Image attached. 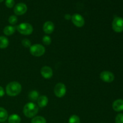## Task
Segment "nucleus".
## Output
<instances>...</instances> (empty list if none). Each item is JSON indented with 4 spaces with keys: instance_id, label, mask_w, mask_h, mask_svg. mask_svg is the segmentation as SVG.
I'll return each instance as SVG.
<instances>
[{
    "instance_id": "1",
    "label": "nucleus",
    "mask_w": 123,
    "mask_h": 123,
    "mask_svg": "<svg viewBox=\"0 0 123 123\" xmlns=\"http://www.w3.org/2000/svg\"><path fill=\"white\" fill-rule=\"evenodd\" d=\"M22 91V86L18 82L13 81L7 85L6 92L10 97H15L19 95Z\"/></svg>"
},
{
    "instance_id": "2",
    "label": "nucleus",
    "mask_w": 123,
    "mask_h": 123,
    "mask_svg": "<svg viewBox=\"0 0 123 123\" xmlns=\"http://www.w3.org/2000/svg\"><path fill=\"white\" fill-rule=\"evenodd\" d=\"M38 112V106L33 102L26 103L23 108V113L26 117L31 118L36 116Z\"/></svg>"
},
{
    "instance_id": "3",
    "label": "nucleus",
    "mask_w": 123,
    "mask_h": 123,
    "mask_svg": "<svg viewBox=\"0 0 123 123\" xmlns=\"http://www.w3.org/2000/svg\"><path fill=\"white\" fill-rule=\"evenodd\" d=\"M17 30L20 34L29 36L33 32V26L27 22H23L17 26Z\"/></svg>"
},
{
    "instance_id": "4",
    "label": "nucleus",
    "mask_w": 123,
    "mask_h": 123,
    "mask_svg": "<svg viewBox=\"0 0 123 123\" xmlns=\"http://www.w3.org/2000/svg\"><path fill=\"white\" fill-rule=\"evenodd\" d=\"M46 49L43 45L40 44H35L31 45L30 48V54L36 57H40L45 53Z\"/></svg>"
},
{
    "instance_id": "5",
    "label": "nucleus",
    "mask_w": 123,
    "mask_h": 123,
    "mask_svg": "<svg viewBox=\"0 0 123 123\" xmlns=\"http://www.w3.org/2000/svg\"><path fill=\"white\" fill-rule=\"evenodd\" d=\"M112 29L115 32H121L123 31V18L117 16L114 18L112 24Z\"/></svg>"
},
{
    "instance_id": "6",
    "label": "nucleus",
    "mask_w": 123,
    "mask_h": 123,
    "mask_svg": "<svg viewBox=\"0 0 123 123\" xmlns=\"http://www.w3.org/2000/svg\"><path fill=\"white\" fill-rule=\"evenodd\" d=\"M66 86L63 83H58L54 88V94L58 98L63 97L66 95Z\"/></svg>"
},
{
    "instance_id": "7",
    "label": "nucleus",
    "mask_w": 123,
    "mask_h": 123,
    "mask_svg": "<svg viewBox=\"0 0 123 123\" xmlns=\"http://www.w3.org/2000/svg\"><path fill=\"white\" fill-rule=\"evenodd\" d=\"M72 22L77 27H82L85 25V19L84 17L80 14L78 13H75L72 16Z\"/></svg>"
},
{
    "instance_id": "8",
    "label": "nucleus",
    "mask_w": 123,
    "mask_h": 123,
    "mask_svg": "<svg viewBox=\"0 0 123 123\" xmlns=\"http://www.w3.org/2000/svg\"><path fill=\"white\" fill-rule=\"evenodd\" d=\"M100 78L103 82L106 83L112 82L115 79V76L109 71H103L100 74Z\"/></svg>"
},
{
    "instance_id": "9",
    "label": "nucleus",
    "mask_w": 123,
    "mask_h": 123,
    "mask_svg": "<svg viewBox=\"0 0 123 123\" xmlns=\"http://www.w3.org/2000/svg\"><path fill=\"white\" fill-rule=\"evenodd\" d=\"M27 6L25 3L19 2L14 6L13 11H14V13L16 15L21 16L25 14L27 12Z\"/></svg>"
},
{
    "instance_id": "10",
    "label": "nucleus",
    "mask_w": 123,
    "mask_h": 123,
    "mask_svg": "<svg viewBox=\"0 0 123 123\" xmlns=\"http://www.w3.org/2000/svg\"><path fill=\"white\" fill-rule=\"evenodd\" d=\"M41 75L44 79H50L53 76V70L49 66H45L42 67L40 70Z\"/></svg>"
},
{
    "instance_id": "11",
    "label": "nucleus",
    "mask_w": 123,
    "mask_h": 123,
    "mask_svg": "<svg viewBox=\"0 0 123 123\" xmlns=\"http://www.w3.org/2000/svg\"><path fill=\"white\" fill-rule=\"evenodd\" d=\"M55 29V25L51 21H46L44 22L43 26V30L44 33L46 34H50L53 32Z\"/></svg>"
},
{
    "instance_id": "12",
    "label": "nucleus",
    "mask_w": 123,
    "mask_h": 123,
    "mask_svg": "<svg viewBox=\"0 0 123 123\" xmlns=\"http://www.w3.org/2000/svg\"><path fill=\"white\" fill-rule=\"evenodd\" d=\"M112 108L115 111L121 112L123 111V100L117 99L112 103Z\"/></svg>"
},
{
    "instance_id": "13",
    "label": "nucleus",
    "mask_w": 123,
    "mask_h": 123,
    "mask_svg": "<svg viewBox=\"0 0 123 123\" xmlns=\"http://www.w3.org/2000/svg\"><path fill=\"white\" fill-rule=\"evenodd\" d=\"M37 105H38V106L39 108H44L47 106L48 103V98L47 96L43 95V96H39V97L37 99Z\"/></svg>"
},
{
    "instance_id": "14",
    "label": "nucleus",
    "mask_w": 123,
    "mask_h": 123,
    "mask_svg": "<svg viewBox=\"0 0 123 123\" xmlns=\"http://www.w3.org/2000/svg\"><path fill=\"white\" fill-rule=\"evenodd\" d=\"M8 123H20L21 121V118L19 115L16 114H13L10 115L8 117Z\"/></svg>"
},
{
    "instance_id": "15",
    "label": "nucleus",
    "mask_w": 123,
    "mask_h": 123,
    "mask_svg": "<svg viewBox=\"0 0 123 123\" xmlns=\"http://www.w3.org/2000/svg\"><path fill=\"white\" fill-rule=\"evenodd\" d=\"M8 115L7 110L4 108L0 107V123H4L8 119Z\"/></svg>"
},
{
    "instance_id": "16",
    "label": "nucleus",
    "mask_w": 123,
    "mask_h": 123,
    "mask_svg": "<svg viewBox=\"0 0 123 123\" xmlns=\"http://www.w3.org/2000/svg\"><path fill=\"white\" fill-rule=\"evenodd\" d=\"M16 28L12 25H8L4 28L3 32L6 36H12L15 32Z\"/></svg>"
},
{
    "instance_id": "17",
    "label": "nucleus",
    "mask_w": 123,
    "mask_h": 123,
    "mask_svg": "<svg viewBox=\"0 0 123 123\" xmlns=\"http://www.w3.org/2000/svg\"><path fill=\"white\" fill-rule=\"evenodd\" d=\"M9 44V40L5 36H0V49H6Z\"/></svg>"
},
{
    "instance_id": "18",
    "label": "nucleus",
    "mask_w": 123,
    "mask_h": 123,
    "mask_svg": "<svg viewBox=\"0 0 123 123\" xmlns=\"http://www.w3.org/2000/svg\"><path fill=\"white\" fill-rule=\"evenodd\" d=\"M38 97H39V92L36 90H32L29 92L28 98H30V100L35 102L37 100Z\"/></svg>"
},
{
    "instance_id": "19",
    "label": "nucleus",
    "mask_w": 123,
    "mask_h": 123,
    "mask_svg": "<svg viewBox=\"0 0 123 123\" xmlns=\"http://www.w3.org/2000/svg\"><path fill=\"white\" fill-rule=\"evenodd\" d=\"M31 123H46V120L42 116H35L31 120Z\"/></svg>"
},
{
    "instance_id": "20",
    "label": "nucleus",
    "mask_w": 123,
    "mask_h": 123,
    "mask_svg": "<svg viewBox=\"0 0 123 123\" xmlns=\"http://www.w3.org/2000/svg\"><path fill=\"white\" fill-rule=\"evenodd\" d=\"M68 123H80V118L76 115H72L68 119Z\"/></svg>"
},
{
    "instance_id": "21",
    "label": "nucleus",
    "mask_w": 123,
    "mask_h": 123,
    "mask_svg": "<svg viewBox=\"0 0 123 123\" xmlns=\"http://www.w3.org/2000/svg\"><path fill=\"white\" fill-rule=\"evenodd\" d=\"M42 42H43V44L45 45H50L51 44L52 40L50 36H44L42 38Z\"/></svg>"
},
{
    "instance_id": "22",
    "label": "nucleus",
    "mask_w": 123,
    "mask_h": 123,
    "mask_svg": "<svg viewBox=\"0 0 123 123\" xmlns=\"http://www.w3.org/2000/svg\"><path fill=\"white\" fill-rule=\"evenodd\" d=\"M8 21L11 25H15L18 21V18L16 15H12L8 18Z\"/></svg>"
},
{
    "instance_id": "23",
    "label": "nucleus",
    "mask_w": 123,
    "mask_h": 123,
    "mask_svg": "<svg viewBox=\"0 0 123 123\" xmlns=\"http://www.w3.org/2000/svg\"><path fill=\"white\" fill-rule=\"evenodd\" d=\"M22 44L23 45V46L26 48H30L31 46V42L28 38H24L22 40Z\"/></svg>"
},
{
    "instance_id": "24",
    "label": "nucleus",
    "mask_w": 123,
    "mask_h": 123,
    "mask_svg": "<svg viewBox=\"0 0 123 123\" xmlns=\"http://www.w3.org/2000/svg\"><path fill=\"white\" fill-rule=\"evenodd\" d=\"M14 4H15L14 0H6V2H5L6 7L9 8H13L14 6Z\"/></svg>"
},
{
    "instance_id": "25",
    "label": "nucleus",
    "mask_w": 123,
    "mask_h": 123,
    "mask_svg": "<svg viewBox=\"0 0 123 123\" xmlns=\"http://www.w3.org/2000/svg\"><path fill=\"white\" fill-rule=\"evenodd\" d=\"M115 123H123V114H119L115 117Z\"/></svg>"
},
{
    "instance_id": "26",
    "label": "nucleus",
    "mask_w": 123,
    "mask_h": 123,
    "mask_svg": "<svg viewBox=\"0 0 123 123\" xmlns=\"http://www.w3.org/2000/svg\"><path fill=\"white\" fill-rule=\"evenodd\" d=\"M5 91L3 88L1 86H0V97H2L4 96Z\"/></svg>"
},
{
    "instance_id": "27",
    "label": "nucleus",
    "mask_w": 123,
    "mask_h": 123,
    "mask_svg": "<svg viewBox=\"0 0 123 123\" xmlns=\"http://www.w3.org/2000/svg\"><path fill=\"white\" fill-rule=\"evenodd\" d=\"M64 18L66 19H67V20H70V19H72V16L70 14H66L64 16Z\"/></svg>"
},
{
    "instance_id": "28",
    "label": "nucleus",
    "mask_w": 123,
    "mask_h": 123,
    "mask_svg": "<svg viewBox=\"0 0 123 123\" xmlns=\"http://www.w3.org/2000/svg\"><path fill=\"white\" fill-rule=\"evenodd\" d=\"M4 1V0H0V2H3Z\"/></svg>"
}]
</instances>
